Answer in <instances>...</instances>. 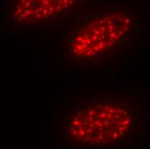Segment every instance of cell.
<instances>
[{"instance_id": "2", "label": "cell", "mask_w": 150, "mask_h": 149, "mask_svg": "<svg viewBox=\"0 0 150 149\" xmlns=\"http://www.w3.org/2000/svg\"><path fill=\"white\" fill-rule=\"evenodd\" d=\"M134 29L129 14L108 11L79 23L66 41L67 55L76 63H91L116 55L127 44Z\"/></svg>"}, {"instance_id": "3", "label": "cell", "mask_w": 150, "mask_h": 149, "mask_svg": "<svg viewBox=\"0 0 150 149\" xmlns=\"http://www.w3.org/2000/svg\"><path fill=\"white\" fill-rule=\"evenodd\" d=\"M88 0H10L8 23L15 28L35 29L49 25Z\"/></svg>"}, {"instance_id": "1", "label": "cell", "mask_w": 150, "mask_h": 149, "mask_svg": "<svg viewBox=\"0 0 150 149\" xmlns=\"http://www.w3.org/2000/svg\"><path fill=\"white\" fill-rule=\"evenodd\" d=\"M135 109L117 98H98L75 105L65 116L63 134L70 145L106 148L119 145L135 133Z\"/></svg>"}]
</instances>
